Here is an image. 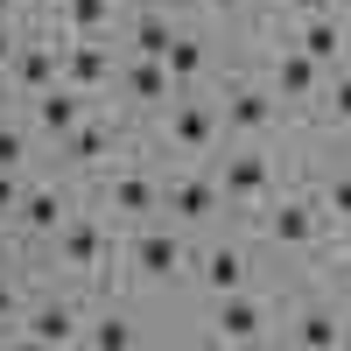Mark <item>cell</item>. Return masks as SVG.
<instances>
[{
  "label": "cell",
  "instance_id": "obj_6",
  "mask_svg": "<svg viewBox=\"0 0 351 351\" xmlns=\"http://www.w3.org/2000/svg\"><path fill=\"white\" fill-rule=\"evenodd\" d=\"M112 77H120V64H112L106 36H64V84H77L84 99H99Z\"/></svg>",
  "mask_w": 351,
  "mask_h": 351
},
{
  "label": "cell",
  "instance_id": "obj_12",
  "mask_svg": "<svg viewBox=\"0 0 351 351\" xmlns=\"http://www.w3.org/2000/svg\"><path fill=\"white\" fill-rule=\"evenodd\" d=\"M162 204L176 211V225H204V218L225 211V190H218V176H176L162 190Z\"/></svg>",
  "mask_w": 351,
  "mask_h": 351
},
{
  "label": "cell",
  "instance_id": "obj_15",
  "mask_svg": "<svg viewBox=\"0 0 351 351\" xmlns=\"http://www.w3.org/2000/svg\"><path fill=\"white\" fill-rule=\"evenodd\" d=\"M288 344H302V351H337V344H351V316L309 302V309H295V324H288Z\"/></svg>",
  "mask_w": 351,
  "mask_h": 351
},
{
  "label": "cell",
  "instance_id": "obj_34",
  "mask_svg": "<svg viewBox=\"0 0 351 351\" xmlns=\"http://www.w3.org/2000/svg\"><path fill=\"white\" fill-rule=\"evenodd\" d=\"M337 14H344V21H351V0H337Z\"/></svg>",
  "mask_w": 351,
  "mask_h": 351
},
{
  "label": "cell",
  "instance_id": "obj_25",
  "mask_svg": "<svg viewBox=\"0 0 351 351\" xmlns=\"http://www.w3.org/2000/svg\"><path fill=\"white\" fill-rule=\"evenodd\" d=\"M316 112H324L330 127H351V71L324 77V92H316Z\"/></svg>",
  "mask_w": 351,
  "mask_h": 351
},
{
  "label": "cell",
  "instance_id": "obj_30",
  "mask_svg": "<svg viewBox=\"0 0 351 351\" xmlns=\"http://www.w3.org/2000/svg\"><path fill=\"white\" fill-rule=\"evenodd\" d=\"M281 8H288V14H295V21H309V14H330V8H337V0H281Z\"/></svg>",
  "mask_w": 351,
  "mask_h": 351
},
{
  "label": "cell",
  "instance_id": "obj_7",
  "mask_svg": "<svg viewBox=\"0 0 351 351\" xmlns=\"http://www.w3.org/2000/svg\"><path fill=\"white\" fill-rule=\"evenodd\" d=\"M14 84V99H36V92H49V84H64V43H28L21 36V49H14V64L0 71Z\"/></svg>",
  "mask_w": 351,
  "mask_h": 351
},
{
  "label": "cell",
  "instance_id": "obj_11",
  "mask_svg": "<svg viewBox=\"0 0 351 351\" xmlns=\"http://www.w3.org/2000/svg\"><path fill=\"white\" fill-rule=\"evenodd\" d=\"M64 218H71V197H64V190H56V183H28L8 225H21L28 239H56V225H64Z\"/></svg>",
  "mask_w": 351,
  "mask_h": 351
},
{
  "label": "cell",
  "instance_id": "obj_10",
  "mask_svg": "<svg viewBox=\"0 0 351 351\" xmlns=\"http://www.w3.org/2000/svg\"><path fill=\"white\" fill-rule=\"evenodd\" d=\"M267 324H274V316H267V302H253L246 288H239V295H218L211 337H218V344H260V337H267Z\"/></svg>",
  "mask_w": 351,
  "mask_h": 351
},
{
  "label": "cell",
  "instance_id": "obj_31",
  "mask_svg": "<svg viewBox=\"0 0 351 351\" xmlns=\"http://www.w3.org/2000/svg\"><path fill=\"white\" fill-rule=\"evenodd\" d=\"M14 49H21V36H14V21H0V71L14 64Z\"/></svg>",
  "mask_w": 351,
  "mask_h": 351
},
{
  "label": "cell",
  "instance_id": "obj_1",
  "mask_svg": "<svg viewBox=\"0 0 351 351\" xmlns=\"http://www.w3.org/2000/svg\"><path fill=\"white\" fill-rule=\"evenodd\" d=\"M218 190L232 211H260L274 197V162L260 148H232V155H218Z\"/></svg>",
  "mask_w": 351,
  "mask_h": 351
},
{
  "label": "cell",
  "instance_id": "obj_19",
  "mask_svg": "<svg viewBox=\"0 0 351 351\" xmlns=\"http://www.w3.org/2000/svg\"><path fill=\"white\" fill-rule=\"evenodd\" d=\"M77 120H84V92H77V84H49V92H36V127L49 141H64Z\"/></svg>",
  "mask_w": 351,
  "mask_h": 351
},
{
  "label": "cell",
  "instance_id": "obj_22",
  "mask_svg": "<svg viewBox=\"0 0 351 351\" xmlns=\"http://www.w3.org/2000/svg\"><path fill=\"white\" fill-rule=\"evenodd\" d=\"M169 43H176V21H169L162 8H141V14L127 21V49H134V56H162Z\"/></svg>",
  "mask_w": 351,
  "mask_h": 351
},
{
  "label": "cell",
  "instance_id": "obj_24",
  "mask_svg": "<svg viewBox=\"0 0 351 351\" xmlns=\"http://www.w3.org/2000/svg\"><path fill=\"white\" fill-rule=\"evenodd\" d=\"M56 21H64V36H106L112 0H56Z\"/></svg>",
  "mask_w": 351,
  "mask_h": 351
},
{
  "label": "cell",
  "instance_id": "obj_5",
  "mask_svg": "<svg viewBox=\"0 0 351 351\" xmlns=\"http://www.w3.org/2000/svg\"><path fill=\"white\" fill-rule=\"evenodd\" d=\"M77 330H84V309H77V302H64V295L28 302V309H21V324H14V337H21V344H49V351L77 344Z\"/></svg>",
  "mask_w": 351,
  "mask_h": 351
},
{
  "label": "cell",
  "instance_id": "obj_32",
  "mask_svg": "<svg viewBox=\"0 0 351 351\" xmlns=\"http://www.w3.org/2000/svg\"><path fill=\"white\" fill-rule=\"evenodd\" d=\"M14 8H21V0H0V21H14Z\"/></svg>",
  "mask_w": 351,
  "mask_h": 351
},
{
  "label": "cell",
  "instance_id": "obj_33",
  "mask_svg": "<svg viewBox=\"0 0 351 351\" xmlns=\"http://www.w3.org/2000/svg\"><path fill=\"white\" fill-rule=\"evenodd\" d=\"M21 8H56V0H21Z\"/></svg>",
  "mask_w": 351,
  "mask_h": 351
},
{
  "label": "cell",
  "instance_id": "obj_26",
  "mask_svg": "<svg viewBox=\"0 0 351 351\" xmlns=\"http://www.w3.org/2000/svg\"><path fill=\"white\" fill-rule=\"evenodd\" d=\"M21 309H28V302H21V281H14L8 260H0V330H14V324H21Z\"/></svg>",
  "mask_w": 351,
  "mask_h": 351
},
{
  "label": "cell",
  "instance_id": "obj_16",
  "mask_svg": "<svg viewBox=\"0 0 351 351\" xmlns=\"http://www.w3.org/2000/svg\"><path fill=\"white\" fill-rule=\"evenodd\" d=\"M316 218H324V204H309V197H267V239L274 246H309L316 239Z\"/></svg>",
  "mask_w": 351,
  "mask_h": 351
},
{
  "label": "cell",
  "instance_id": "obj_20",
  "mask_svg": "<svg viewBox=\"0 0 351 351\" xmlns=\"http://www.w3.org/2000/svg\"><path fill=\"white\" fill-rule=\"evenodd\" d=\"M162 64L176 77V92H197L204 71H211V49H204V36H190V28H176V43L162 49Z\"/></svg>",
  "mask_w": 351,
  "mask_h": 351
},
{
  "label": "cell",
  "instance_id": "obj_13",
  "mask_svg": "<svg viewBox=\"0 0 351 351\" xmlns=\"http://www.w3.org/2000/svg\"><path fill=\"white\" fill-rule=\"evenodd\" d=\"M197 281H204V295H239V288L253 281V260H246V246H232V239L204 246V260H197Z\"/></svg>",
  "mask_w": 351,
  "mask_h": 351
},
{
  "label": "cell",
  "instance_id": "obj_27",
  "mask_svg": "<svg viewBox=\"0 0 351 351\" xmlns=\"http://www.w3.org/2000/svg\"><path fill=\"white\" fill-rule=\"evenodd\" d=\"M316 204H324V218H337V225H351V176H337V183H330L324 197H316Z\"/></svg>",
  "mask_w": 351,
  "mask_h": 351
},
{
  "label": "cell",
  "instance_id": "obj_28",
  "mask_svg": "<svg viewBox=\"0 0 351 351\" xmlns=\"http://www.w3.org/2000/svg\"><path fill=\"white\" fill-rule=\"evenodd\" d=\"M21 162H28V141H21L14 127H0V169H14V176H21Z\"/></svg>",
  "mask_w": 351,
  "mask_h": 351
},
{
  "label": "cell",
  "instance_id": "obj_29",
  "mask_svg": "<svg viewBox=\"0 0 351 351\" xmlns=\"http://www.w3.org/2000/svg\"><path fill=\"white\" fill-rule=\"evenodd\" d=\"M14 204H21V176L0 169V218H14Z\"/></svg>",
  "mask_w": 351,
  "mask_h": 351
},
{
  "label": "cell",
  "instance_id": "obj_17",
  "mask_svg": "<svg viewBox=\"0 0 351 351\" xmlns=\"http://www.w3.org/2000/svg\"><path fill=\"white\" fill-rule=\"evenodd\" d=\"M106 204H112L120 218H155V211H162V183H155L148 169H120V176L106 183Z\"/></svg>",
  "mask_w": 351,
  "mask_h": 351
},
{
  "label": "cell",
  "instance_id": "obj_2",
  "mask_svg": "<svg viewBox=\"0 0 351 351\" xmlns=\"http://www.w3.org/2000/svg\"><path fill=\"white\" fill-rule=\"evenodd\" d=\"M218 134H225V112H218V106H204L197 92H176V99H169V148H183V155H211Z\"/></svg>",
  "mask_w": 351,
  "mask_h": 351
},
{
  "label": "cell",
  "instance_id": "obj_18",
  "mask_svg": "<svg viewBox=\"0 0 351 351\" xmlns=\"http://www.w3.org/2000/svg\"><path fill=\"white\" fill-rule=\"evenodd\" d=\"M288 43H295V49H309L316 56V64H337V56H344V43H351V28H344V14L330 8V14H309V21H295V36H288Z\"/></svg>",
  "mask_w": 351,
  "mask_h": 351
},
{
  "label": "cell",
  "instance_id": "obj_4",
  "mask_svg": "<svg viewBox=\"0 0 351 351\" xmlns=\"http://www.w3.org/2000/svg\"><path fill=\"white\" fill-rule=\"evenodd\" d=\"M106 260H112V232H106L99 218L71 211L64 225H56V267H71V274H99Z\"/></svg>",
  "mask_w": 351,
  "mask_h": 351
},
{
  "label": "cell",
  "instance_id": "obj_21",
  "mask_svg": "<svg viewBox=\"0 0 351 351\" xmlns=\"http://www.w3.org/2000/svg\"><path fill=\"white\" fill-rule=\"evenodd\" d=\"M141 337L148 330H141L134 316H120V309H106V316H92V324L77 330V344H92V351H134Z\"/></svg>",
  "mask_w": 351,
  "mask_h": 351
},
{
  "label": "cell",
  "instance_id": "obj_14",
  "mask_svg": "<svg viewBox=\"0 0 351 351\" xmlns=\"http://www.w3.org/2000/svg\"><path fill=\"white\" fill-rule=\"evenodd\" d=\"M112 84L127 92V106H169V99H176V77H169L162 56H127Z\"/></svg>",
  "mask_w": 351,
  "mask_h": 351
},
{
  "label": "cell",
  "instance_id": "obj_23",
  "mask_svg": "<svg viewBox=\"0 0 351 351\" xmlns=\"http://www.w3.org/2000/svg\"><path fill=\"white\" fill-rule=\"evenodd\" d=\"M56 148H64V155H71L77 169H92V162H99V155L112 148V127H106V120H92V112H84V120H77V127H71L64 141H56Z\"/></svg>",
  "mask_w": 351,
  "mask_h": 351
},
{
  "label": "cell",
  "instance_id": "obj_8",
  "mask_svg": "<svg viewBox=\"0 0 351 351\" xmlns=\"http://www.w3.org/2000/svg\"><path fill=\"white\" fill-rule=\"evenodd\" d=\"M324 77H330V71L316 64L309 49H295V43H288V49L274 56V77H267V92H274L281 106H309L316 92H324Z\"/></svg>",
  "mask_w": 351,
  "mask_h": 351
},
{
  "label": "cell",
  "instance_id": "obj_9",
  "mask_svg": "<svg viewBox=\"0 0 351 351\" xmlns=\"http://www.w3.org/2000/svg\"><path fill=\"white\" fill-rule=\"evenodd\" d=\"M225 134H239V141H260V134H274V120H281V99L274 92H260V84H239L225 106Z\"/></svg>",
  "mask_w": 351,
  "mask_h": 351
},
{
  "label": "cell",
  "instance_id": "obj_3",
  "mask_svg": "<svg viewBox=\"0 0 351 351\" xmlns=\"http://www.w3.org/2000/svg\"><path fill=\"white\" fill-rule=\"evenodd\" d=\"M127 267H134L141 281H169V274H183V267H190L183 232H176V225H141L134 239H127Z\"/></svg>",
  "mask_w": 351,
  "mask_h": 351
}]
</instances>
